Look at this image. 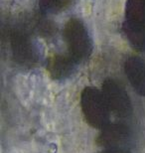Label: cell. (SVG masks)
I'll return each instance as SVG.
<instances>
[{
  "instance_id": "obj_10",
  "label": "cell",
  "mask_w": 145,
  "mask_h": 153,
  "mask_svg": "<svg viewBox=\"0 0 145 153\" xmlns=\"http://www.w3.org/2000/svg\"><path fill=\"white\" fill-rule=\"evenodd\" d=\"M97 153H131V151L126 148H103Z\"/></svg>"
},
{
  "instance_id": "obj_5",
  "label": "cell",
  "mask_w": 145,
  "mask_h": 153,
  "mask_svg": "<svg viewBox=\"0 0 145 153\" xmlns=\"http://www.w3.org/2000/svg\"><path fill=\"white\" fill-rule=\"evenodd\" d=\"M103 96L112 114L119 118H128L132 115L133 106L125 88L113 79H106L103 82Z\"/></svg>"
},
{
  "instance_id": "obj_3",
  "label": "cell",
  "mask_w": 145,
  "mask_h": 153,
  "mask_svg": "<svg viewBox=\"0 0 145 153\" xmlns=\"http://www.w3.org/2000/svg\"><path fill=\"white\" fill-rule=\"evenodd\" d=\"M10 46L14 61L23 67L32 68L39 64L41 56L38 44L23 28H14L10 33Z\"/></svg>"
},
{
  "instance_id": "obj_6",
  "label": "cell",
  "mask_w": 145,
  "mask_h": 153,
  "mask_svg": "<svg viewBox=\"0 0 145 153\" xmlns=\"http://www.w3.org/2000/svg\"><path fill=\"white\" fill-rule=\"evenodd\" d=\"M133 131L124 122H110L100 130L95 142L103 148H126L132 145Z\"/></svg>"
},
{
  "instance_id": "obj_8",
  "label": "cell",
  "mask_w": 145,
  "mask_h": 153,
  "mask_svg": "<svg viewBox=\"0 0 145 153\" xmlns=\"http://www.w3.org/2000/svg\"><path fill=\"white\" fill-rule=\"evenodd\" d=\"M78 65L70 55H54L47 61V70L52 78L60 81L73 76Z\"/></svg>"
},
{
  "instance_id": "obj_1",
  "label": "cell",
  "mask_w": 145,
  "mask_h": 153,
  "mask_svg": "<svg viewBox=\"0 0 145 153\" xmlns=\"http://www.w3.org/2000/svg\"><path fill=\"white\" fill-rule=\"evenodd\" d=\"M81 106L86 121L91 127L101 130L110 123L112 111L103 91L94 87H87L82 91Z\"/></svg>"
},
{
  "instance_id": "obj_7",
  "label": "cell",
  "mask_w": 145,
  "mask_h": 153,
  "mask_svg": "<svg viewBox=\"0 0 145 153\" xmlns=\"http://www.w3.org/2000/svg\"><path fill=\"white\" fill-rule=\"evenodd\" d=\"M124 72L133 90L145 97V61L137 56L129 57L125 61Z\"/></svg>"
},
{
  "instance_id": "obj_4",
  "label": "cell",
  "mask_w": 145,
  "mask_h": 153,
  "mask_svg": "<svg viewBox=\"0 0 145 153\" xmlns=\"http://www.w3.org/2000/svg\"><path fill=\"white\" fill-rule=\"evenodd\" d=\"M124 29L132 46L145 51V0H128Z\"/></svg>"
},
{
  "instance_id": "obj_9",
  "label": "cell",
  "mask_w": 145,
  "mask_h": 153,
  "mask_svg": "<svg viewBox=\"0 0 145 153\" xmlns=\"http://www.w3.org/2000/svg\"><path fill=\"white\" fill-rule=\"evenodd\" d=\"M72 0H41V7L44 11L58 13L65 10L71 4Z\"/></svg>"
},
{
  "instance_id": "obj_2",
  "label": "cell",
  "mask_w": 145,
  "mask_h": 153,
  "mask_svg": "<svg viewBox=\"0 0 145 153\" xmlns=\"http://www.w3.org/2000/svg\"><path fill=\"white\" fill-rule=\"evenodd\" d=\"M69 55L80 64L87 61L92 52V41L85 24L79 19H71L64 29Z\"/></svg>"
}]
</instances>
